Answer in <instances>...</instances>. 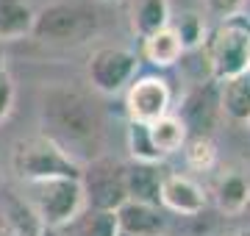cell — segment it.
<instances>
[{
    "label": "cell",
    "mask_w": 250,
    "mask_h": 236,
    "mask_svg": "<svg viewBox=\"0 0 250 236\" xmlns=\"http://www.w3.org/2000/svg\"><path fill=\"white\" fill-rule=\"evenodd\" d=\"M36 11L28 0H0V45L11 39H22L34 31Z\"/></svg>",
    "instance_id": "4fadbf2b"
},
{
    "label": "cell",
    "mask_w": 250,
    "mask_h": 236,
    "mask_svg": "<svg viewBox=\"0 0 250 236\" xmlns=\"http://www.w3.org/2000/svg\"><path fill=\"white\" fill-rule=\"evenodd\" d=\"M184 150V158L192 170H200V173H208L217 161V150L211 145L208 137H189L187 145L181 147Z\"/></svg>",
    "instance_id": "44dd1931"
},
{
    "label": "cell",
    "mask_w": 250,
    "mask_h": 236,
    "mask_svg": "<svg viewBox=\"0 0 250 236\" xmlns=\"http://www.w3.org/2000/svg\"><path fill=\"white\" fill-rule=\"evenodd\" d=\"M25 206L34 211L42 228L62 231L83 209V192L78 178H50V181L25 183Z\"/></svg>",
    "instance_id": "3957f363"
},
{
    "label": "cell",
    "mask_w": 250,
    "mask_h": 236,
    "mask_svg": "<svg viewBox=\"0 0 250 236\" xmlns=\"http://www.w3.org/2000/svg\"><path fill=\"white\" fill-rule=\"evenodd\" d=\"M172 106V89L170 83L159 75H142L128 83L125 92V111L131 122H145L150 125L159 117L170 114Z\"/></svg>",
    "instance_id": "ba28073f"
},
{
    "label": "cell",
    "mask_w": 250,
    "mask_h": 236,
    "mask_svg": "<svg viewBox=\"0 0 250 236\" xmlns=\"http://www.w3.org/2000/svg\"><path fill=\"white\" fill-rule=\"evenodd\" d=\"M147 134H150L153 147L161 153V158L170 156V153H181V147L187 145V139H189V131L178 119V114H164V117H159L156 122L147 125Z\"/></svg>",
    "instance_id": "ac0fdd59"
},
{
    "label": "cell",
    "mask_w": 250,
    "mask_h": 236,
    "mask_svg": "<svg viewBox=\"0 0 250 236\" xmlns=\"http://www.w3.org/2000/svg\"><path fill=\"white\" fill-rule=\"evenodd\" d=\"M42 125L45 137L53 139L75 164L98 158L103 145V117L95 100L72 86H50L42 95Z\"/></svg>",
    "instance_id": "6da1fadb"
},
{
    "label": "cell",
    "mask_w": 250,
    "mask_h": 236,
    "mask_svg": "<svg viewBox=\"0 0 250 236\" xmlns=\"http://www.w3.org/2000/svg\"><path fill=\"white\" fill-rule=\"evenodd\" d=\"M6 73V50H3V45H0V75Z\"/></svg>",
    "instance_id": "484cf974"
},
{
    "label": "cell",
    "mask_w": 250,
    "mask_h": 236,
    "mask_svg": "<svg viewBox=\"0 0 250 236\" xmlns=\"http://www.w3.org/2000/svg\"><path fill=\"white\" fill-rule=\"evenodd\" d=\"M220 111L236 122H248L250 117V70L233 75L220 83Z\"/></svg>",
    "instance_id": "9a60e30c"
},
{
    "label": "cell",
    "mask_w": 250,
    "mask_h": 236,
    "mask_svg": "<svg viewBox=\"0 0 250 236\" xmlns=\"http://www.w3.org/2000/svg\"><path fill=\"white\" fill-rule=\"evenodd\" d=\"M214 200L225 214H242L250 203V181L239 173H225L214 183Z\"/></svg>",
    "instance_id": "e0dca14e"
},
{
    "label": "cell",
    "mask_w": 250,
    "mask_h": 236,
    "mask_svg": "<svg viewBox=\"0 0 250 236\" xmlns=\"http://www.w3.org/2000/svg\"><path fill=\"white\" fill-rule=\"evenodd\" d=\"M170 28L175 31V37L181 39V47H184V53H192L197 47L203 45V20L197 17L195 11H187V14H181L175 22H170Z\"/></svg>",
    "instance_id": "7402d4cb"
},
{
    "label": "cell",
    "mask_w": 250,
    "mask_h": 236,
    "mask_svg": "<svg viewBox=\"0 0 250 236\" xmlns=\"http://www.w3.org/2000/svg\"><path fill=\"white\" fill-rule=\"evenodd\" d=\"M161 209L172 211V214H184V217H195L206 209V192L197 181L189 175H164L161 181Z\"/></svg>",
    "instance_id": "30bf717a"
},
{
    "label": "cell",
    "mask_w": 250,
    "mask_h": 236,
    "mask_svg": "<svg viewBox=\"0 0 250 236\" xmlns=\"http://www.w3.org/2000/svg\"><path fill=\"white\" fill-rule=\"evenodd\" d=\"M131 25L142 39L167 28L170 25V3L167 0H136Z\"/></svg>",
    "instance_id": "d6986e66"
},
{
    "label": "cell",
    "mask_w": 250,
    "mask_h": 236,
    "mask_svg": "<svg viewBox=\"0 0 250 236\" xmlns=\"http://www.w3.org/2000/svg\"><path fill=\"white\" fill-rule=\"evenodd\" d=\"M117 236H131V234H123V231H117Z\"/></svg>",
    "instance_id": "83f0119b"
},
{
    "label": "cell",
    "mask_w": 250,
    "mask_h": 236,
    "mask_svg": "<svg viewBox=\"0 0 250 236\" xmlns=\"http://www.w3.org/2000/svg\"><path fill=\"white\" fill-rule=\"evenodd\" d=\"M136 67H139V59H136L134 50H128V47H98L89 56L86 78H89L92 89L103 92V95H114L134 81Z\"/></svg>",
    "instance_id": "52a82bcc"
},
{
    "label": "cell",
    "mask_w": 250,
    "mask_h": 236,
    "mask_svg": "<svg viewBox=\"0 0 250 236\" xmlns=\"http://www.w3.org/2000/svg\"><path fill=\"white\" fill-rule=\"evenodd\" d=\"M11 167L22 183L50 181V178H81V164H75L53 139L45 134L14 142Z\"/></svg>",
    "instance_id": "7a4b0ae2"
},
{
    "label": "cell",
    "mask_w": 250,
    "mask_h": 236,
    "mask_svg": "<svg viewBox=\"0 0 250 236\" xmlns=\"http://www.w3.org/2000/svg\"><path fill=\"white\" fill-rule=\"evenodd\" d=\"M206 61L214 81H228L250 70V28L239 20H228L214 31L206 45Z\"/></svg>",
    "instance_id": "8992f818"
},
{
    "label": "cell",
    "mask_w": 250,
    "mask_h": 236,
    "mask_svg": "<svg viewBox=\"0 0 250 236\" xmlns=\"http://www.w3.org/2000/svg\"><path fill=\"white\" fill-rule=\"evenodd\" d=\"M98 14L83 3H53L36 11L34 34L39 42L47 45H81L95 34Z\"/></svg>",
    "instance_id": "277c9868"
},
{
    "label": "cell",
    "mask_w": 250,
    "mask_h": 236,
    "mask_svg": "<svg viewBox=\"0 0 250 236\" xmlns=\"http://www.w3.org/2000/svg\"><path fill=\"white\" fill-rule=\"evenodd\" d=\"M14 109V81H11L9 73L0 75V122L11 114Z\"/></svg>",
    "instance_id": "603a6c76"
},
{
    "label": "cell",
    "mask_w": 250,
    "mask_h": 236,
    "mask_svg": "<svg viewBox=\"0 0 250 236\" xmlns=\"http://www.w3.org/2000/svg\"><path fill=\"white\" fill-rule=\"evenodd\" d=\"M81 192L83 206L95 211H117L128 200L125 189V164L108 156H98L81 167Z\"/></svg>",
    "instance_id": "5b68a950"
},
{
    "label": "cell",
    "mask_w": 250,
    "mask_h": 236,
    "mask_svg": "<svg viewBox=\"0 0 250 236\" xmlns=\"http://www.w3.org/2000/svg\"><path fill=\"white\" fill-rule=\"evenodd\" d=\"M217 114H220V81L208 78L206 83L200 81L187 95L178 119L187 125L192 137H208V131L217 122Z\"/></svg>",
    "instance_id": "9c48e42d"
},
{
    "label": "cell",
    "mask_w": 250,
    "mask_h": 236,
    "mask_svg": "<svg viewBox=\"0 0 250 236\" xmlns=\"http://www.w3.org/2000/svg\"><path fill=\"white\" fill-rule=\"evenodd\" d=\"M248 122H250V117H248Z\"/></svg>",
    "instance_id": "f1b7e54d"
},
{
    "label": "cell",
    "mask_w": 250,
    "mask_h": 236,
    "mask_svg": "<svg viewBox=\"0 0 250 236\" xmlns=\"http://www.w3.org/2000/svg\"><path fill=\"white\" fill-rule=\"evenodd\" d=\"M56 234L59 236H117V217L114 211H95L83 206Z\"/></svg>",
    "instance_id": "2e32d148"
},
{
    "label": "cell",
    "mask_w": 250,
    "mask_h": 236,
    "mask_svg": "<svg viewBox=\"0 0 250 236\" xmlns=\"http://www.w3.org/2000/svg\"><path fill=\"white\" fill-rule=\"evenodd\" d=\"M161 181L159 164H125V189L128 200L147 203V206H161Z\"/></svg>",
    "instance_id": "7c38bea8"
},
{
    "label": "cell",
    "mask_w": 250,
    "mask_h": 236,
    "mask_svg": "<svg viewBox=\"0 0 250 236\" xmlns=\"http://www.w3.org/2000/svg\"><path fill=\"white\" fill-rule=\"evenodd\" d=\"M231 236H250V231H236V234H231Z\"/></svg>",
    "instance_id": "4316f807"
},
{
    "label": "cell",
    "mask_w": 250,
    "mask_h": 236,
    "mask_svg": "<svg viewBox=\"0 0 250 236\" xmlns=\"http://www.w3.org/2000/svg\"><path fill=\"white\" fill-rule=\"evenodd\" d=\"M214 6L223 11V14H236V11L245 6V0H214Z\"/></svg>",
    "instance_id": "cb8c5ba5"
},
{
    "label": "cell",
    "mask_w": 250,
    "mask_h": 236,
    "mask_svg": "<svg viewBox=\"0 0 250 236\" xmlns=\"http://www.w3.org/2000/svg\"><path fill=\"white\" fill-rule=\"evenodd\" d=\"M0 236H22V234H17V231H14V228H11L6 219L0 217Z\"/></svg>",
    "instance_id": "d4e9b609"
},
{
    "label": "cell",
    "mask_w": 250,
    "mask_h": 236,
    "mask_svg": "<svg viewBox=\"0 0 250 236\" xmlns=\"http://www.w3.org/2000/svg\"><path fill=\"white\" fill-rule=\"evenodd\" d=\"M142 59L150 61L153 67H172L184 59V47H181V39L175 37V31L170 25L150 34V37L142 39Z\"/></svg>",
    "instance_id": "5bb4252c"
},
{
    "label": "cell",
    "mask_w": 250,
    "mask_h": 236,
    "mask_svg": "<svg viewBox=\"0 0 250 236\" xmlns=\"http://www.w3.org/2000/svg\"><path fill=\"white\" fill-rule=\"evenodd\" d=\"M114 217H117V231L131 234V236H161V231H164L161 206L125 200L123 206L114 211Z\"/></svg>",
    "instance_id": "8fae6325"
},
{
    "label": "cell",
    "mask_w": 250,
    "mask_h": 236,
    "mask_svg": "<svg viewBox=\"0 0 250 236\" xmlns=\"http://www.w3.org/2000/svg\"><path fill=\"white\" fill-rule=\"evenodd\" d=\"M128 150L134 156V161H139V164H159L161 161V153L153 147L145 122H128Z\"/></svg>",
    "instance_id": "ffe728a7"
}]
</instances>
